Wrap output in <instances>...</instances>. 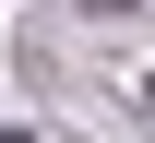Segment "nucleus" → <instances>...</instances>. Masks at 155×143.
<instances>
[{"label":"nucleus","mask_w":155,"mask_h":143,"mask_svg":"<svg viewBox=\"0 0 155 143\" xmlns=\"http://www.w3.org/2000/svg\"><path fill=\"white\" fill-rule=\"evenodd\" d=\"M143 107H155V83H143Z\"/></svg>","instance_id":"2"},{"label":"nucleus","mask_w":155,"mask_h":143,"mask_svg":"<svg viewBox=\"0 0 155 143\" xmlns=\"http://www.w3.org/2000/svg\"><path fill=\"white\" fill-rule=\"evenodd\" d=\"M84 12H143V0H84Z\"/></svg>","instance_id":"1"}]
</instances>
